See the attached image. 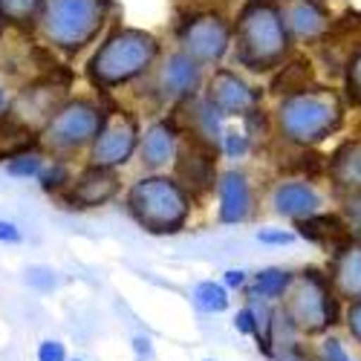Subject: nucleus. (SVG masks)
<instances>
[{
  "instance_id": "obj_11",
  "label": "nucleus",
  "mask_w": 361,
  "mask_h": 361,
  "mask_svg": "<svg viewBox=\"0 0 361 361\" xmlns=\"http://www.w3.org/2000/svg\"><path fill=\"white\" fill-rule=\"evenodd\" d=\"M329 286L338 295V300L347 304H358L361 300V237H350L341 243L333 255H329V269H326Z\"/></svg>"
},
{
  "instance_id": "obj_31",
  "label": "nucleus",
  "mask_w": 361,
  "mask_h": 361,
  "mask_svg": "<svg viewBox=\"0 0 361 361\" xmlns=\"http://www.w3.org/2000/svg\"><path fill=\"white\" fill-rule=\"evenodd\" d=\"M26 283L38 292H52L58 286V275L49 266H32V269H26Z\"/></svg>"
},
{
  "instance_id": "obj_38",
  "label": "nucleus",
  "mask_w": 361,
  "mask_h": 361,
  "mask_svg": "<svg viewBox=\"0 0 361 361\" xmlns=\"http://www.w3.org/2000/svg\"><path fill=\"white\" fill-rule=\"evenodd\" d=\"M130 350H133V358L136 361H150V358H154V338L139 333V336L130 338Z\"/></svg>"
},
{
  "instance_id": "obj_39",
  "label": "nucleus",
  "mask_w": 361,
  "mask_h": 361,
  "mask_svg": "<svg viewBox=\"0 0 361 361\" xmlns=\"http://www.w3.org/2000/svg\"><path fill=\"white\" fill-rule=\"evenodd\" d=\"M23 240L20 228L12 223V220H0V243H6V246H18Z\"/></svg>"
},
{
  "instance_id": "obj_3",
  "label": "nucleus",
  "mask_w": 361,
  "mask_h": 361,
  "mask_svg": "<svg viewBox=\"0 0 361 361\" xmlns=\"http://www.w3.org/2000/svg\"><path fill=\"white\" fill-rule=\"evenodd\" d=\"M157 52H159V47L154 41V35L142 32V29H118L93 55L90 75L102 87L125 84L154 64Z\"/></svg>"
},
{
  "instance_id": "obj_35",
  "label": "nucleus",
  "mask_w": 361,
  "mask_h": 361,
  "mask_svg": "<svg viewBox=\"0 0 361 361\" xmlns=\"http://www.w3.org/2000/svg\"><path fill=\"white\" fill-rule=\"evenodd\" d=\"M347 90H350V99L355 104H361V52L353 58L350 73H347Z\"/></svg>"
},
{
  "instance_id": "obj_29",
  "label": "nucleus",
  "mask_w": 361,
  "mask_h": 361,
  "mask_svg": "<svg viewBox=\"0 0 361 361\" xmlns=\"http://www.w3.org/2000/svg\"><path fill=\"white\" fill-rule=\"evenodd\" d=\"M231 326H234L237 336L255 338V333H257V312H255V307H252V304L240 307V310L234 312V318H231Z\"/></svg>"
},
{
  "instance_id": "obj_26",
  "label": "nucleus",
  "mask_w": 361,
  "mask_h": 361,
  "mask_svg": "<svg viewBox=\"0 0 361 361\" xmlns=\"http://www.w3.org/2000/svg\"><path fill=\"white\" fill-rule=\"evenodd\" d=\"M312 350H315V358H318V361H358V358H353V353L347 350L344 338L336 336V333L321 336L318 344H312Z\"/></svg>"
},
{
  "instance_id": "obj_4",
  "label": "nucleus",
  "mask_w": 361,
  "mask_h": 361,
  "mask_svg": "<svg viewBox=\"0 0 361 361\" xmlns=\"http://www.w3.org/2000/svg\"><path fill=\"white\" fill-rule=\"evenodd\" d=\"M289 49L283 15L266 4L249 6L237 23V58L252 70H272Z\"/></svg>"
},
{
  "instance_id": "obj_18",
  "label": "nucleus",
  "mask_w": 361,
  "mask_h": 361,
  "mask_svg": "<svg viewBox=\"0 0 361 361\" xmlns=\"http://www.w3.org/2000/svg\"><path fill=\"white\" fill-rule=\"evenodd\" d=\"M200 84V64L194 58H188L185 52H176L171 55L165 67H162V75H159V87L162 93L176 99V96H188L194 93V87Z\"/></svg>"
},
{
  "instance_id": "obj_1",
  "label": "nucleus",
  "mask_w": 361,
  "mask_h": 361,
  "mask_svg": "<svg viewBox=\"0 0 361 361\" xmlns=\"http://www.w3.org/2000/svg\"><path fill=\"white\" fill-rule=\"evenodd\" d=\"M344 321V304L318 269H300L278 307V344L292 338H321Z\"/></svg>"
},
{
  "instance_id": "obj_16",
  "label": "nucleus",
  "mask_w": 361,
  "mask_h": 361,
  "mask_svg": "<svg viewBox=\"0 0 361 361\" xmlns=\"http://www.w3.org/2000/svg\"><path fill=\"white\" fill-rule=\"evenodd\" d=\"M295 228H298L295 231L298 237L310 240V243H315L321 249H329V255H333L341 243H347V240L353 237L347 220H341L338 214H315L310 220L295 223Z\"/></svg>"
},
{
  "instance_id": "obj_33",
  "label": "nucleus",
  "mask_w": 361,
  "mask_h": 361,
  "mask_svg": "<svg viewBox=\"0 0 361 361\" xmlns=\"http://www.w3.org/2000/svg\"><path fill=\"white\" fill-rule=\"evenodd\" d=\"M295 231H289V228H260L257 231V240L263 246H289V243H295Z\"/></svg>"
},
{
  "instance_id": "obj_27",
  "label": "nucleus",
  "mask_w": 361,
  "mask_h": 361,
  "mask_svg": "<svg viewBox=\"0 0 361 361\" xmlns=\"http://www.w3.org/2000/svg\"><path fill=\"white\" fill-rule=\"evenodd\" d=\"M272 361H318L315 358V350L307 347L300 338H292V341H281Z\"/></svg>"
},
{
  "instance_id": "obj_10",
  "label": "nucleus",
  "mask_w": 361,
  "mask_h": 361,
  "mask_svg": "<svg viewBox=\"0 0 361 361\" xmlns=\"http://www.w3.org/2000/svg\"><path fill=\"white\" fill-rule=\"evenodd\" d=\"M214 154L217 147L202 139H194L179 150L176 159V183L183 185L188 197H202L214 188Z\"/></svg>"
},
{
  "instance_id": "obj_42",
  "label": "nucleus",
  "mask_w": 361,
  "mask_h": 361,
  "mask_svg": "<svg viewBox=\"0 0 361 361\" xmlns=\"http://www.w3.org/2000/svg\"><path fill=\"white\" fill-rule=\"evenodd\" d=\"M200 361H217V358H200Z\"/></svg>"
},
{
  "instance_id": "obj_5",
  "label": "nucleus",
  "mask_w": 361,
  "mask_h": 361,
  "mask_svg": "<svg viewBox=\"0 0 361 361\" xmlns=\"http://www.w3.org/2000/svg\"><path fill=\"white\" fill-rule=\"evenodd\" d=\"M278 122L286 139L298 145H312L341 125V102L329 90H307V93L289 96L281 104Z\"/></svg>"
},
{
  "instance_id": "obj_28",
  "label": "nucleus",
  "mask_w": 361,
  "mask_h": 361,
  "mask_svg": "<svg viewBox=\"0 0 361 361\" xmlns=\"http://www.w3.org/2000/svg\"><path fill=\"white\" fill-rule=\"evenodd\" d=\"M41 165H44V162H41V157L35 154V150H26V154L9 159L6 171H9L12 176H41Z\"/></svg>"
},
{
  "instance_id": "obj_2",
  "label": "nucleus",
  "mask_w": 361,
  "mask_h": 361,
  "mask_svg": "<svg viewBox=\"0 0 361 361\" xmlns=\"http://www.w3.org/2000/svg\"><path fill=\"white\" fill-rule=\"evenodd\" d=\"M128 212L150 234H176L191 217V197L176 179L145 176L128 191Z\"/></svg>"
},
{
  "instance_id": "obj_34",
  "label": "nucleus",
  "mask_w": 361,
  "mask_h": 361,
  "mask_svg": "<svg viewBox=\"0 0 361 361\" xmlns=\"http://www.w3.org/2000/svg\"><path fill=\"white\" fill-rule=\"evenodd\" d=\"M220 283L228 289V292H246L249 283H252V275L246 272V269H226Z\"/></svg>"
},
{
  "instance_id": "obj_20",
  "label": "nucleus",
  "mask_w": 361,
  "mask_h": 361,
  "mask_svg": "<svg viewBox=\"0 0 361 361\" xmlns=\"http://www.w3.org/2000/svg\"><path fill=\"white\" fill-rule=\"evenodd\" d=\"M176 154V128L168 122L150 125L142 139V162L147 168H162Z\"/></svg>"
},
{
  "instance_id": "obj_40",
  "label": "nucleus",
  "mask_w": 361,
  "mask_h": 361,
  "mask_svg": "<svg viewBox=\"0 0 361 361\" xmlns=\"http://www.w3.org/2000/svg\"><path fill=\"white\" fill-rule=\"evenodd\" d=\"M4 104H6V99H4V93H0V110H4Z\"/></svg>"
},
{
  "instance_id": "obj_13",
  "label": "nucleus",
  "mask_w": 361,
  "mask_h": 361,
  "mask_svg": "<svg viewBox=\"0 0 361 361\" xmlns=\"http://www.w3.org/2000/svg\"><path fill=\"white\" fill-rule=\"evenodd\" d=\"M118 188H122V183H118L116 171H110V168H87L75 179L67 202H70V208H99V205H107L118 194Z\"/></svg>"
},
{
  "instance_id": "obj_9",
  "label": "nucleus",
  "mask_w": 361,
  "mask_h": 361,
  "mask_svg": "<svg viewBox=\"0 0 361 361\" xmlns=\"http://www.w3.org/2000/svg\"><path fill=\"white\" fill-rule=\"evenodd\" d=\"M179 41H183V52L197 64H214L226 55L231 32L217 15H200L183 26Z\"/></svg>"
},
{
  "instance_id": "obj_24",
  "label": "nucleus",
  "mask_w": 361,
  "mask_h": 361,
  "mask_svg": "<svg viewBox=\"0 0 361 361\" xmlns=\"http://www.w3.org/2000/svg\"><path fill=\"white\" fill-rule=\"evenodd\" d=\"M310 81H312L310 64L307 61H295V64L283 67V73L275 81V90H281V93H289V96H298V93H307V84Z\"/></svg>"
},
{
  "instance_id": "obj_41",
  "label": "nucleus",
  "mask_w": 361,
  "mask_h": 361,
  "mask_svg": "<svg viewBox=\"0 0 361 361\" xmlns=\"http://www.w3.org/2000/svg\"><path fill=\"white\" fill-rule=\"evenodd\" d=\"M70 361H87V358H78V355H70Z\"/></svg>"
},
{
  "instance_id": "obj_15",
  "label": "nucleus",
  "mask_w": 361,
  "mask_h": 361,
  "mask_svg": "<svg viewBox=\"0 0 361 361\" xmlns=\"http://www.w3.org/2000/svg\"><path fill=\"white\" fill-rule=\"evenodd\" d=\"M272 205L275 212L292 223H300V220H310L315 214H321V197L312 185L307 183H283L275 188L272 194Z\"/></svg>"
},
{
  "instance_id": "obj_25",
  "label": "nucleus",
  "mask_w": 361,
  "mask_h": 361,
  "mask_svg": "<svg viewBox=\"0 0 361 361\" xmlns=\"http://www.w3.org/2000/svg\"><path fill=\"white\" fill-rule=\"evenodd\" d=\"M38 12H44L41 0H0V15L9 23H32Z\"/></svg>"
},
{
  "instance_id": "obj_12",
  "label": "nucleus",
  "mask_w": 361,
  "mask_h": 361,
  "mask_svg": "<svg viewBox=\"0 0 361 361\" xmlns=\"http://www.w3.org/2000/svg\"><path fill=\"white\" fill-rule=\"evenodd\" d=\"M208 102H212L223 116H252L257 107V93L228 70L214 73L208 84Z\"/></svg>"
},
{
  "instance_id": "obj_36",
  "label": "nucleus",
  "mask_w": 361,
  "mask_h": 361,
  "mask_svg": "<svg viewBox=\"0 0 361 361\" xmlns=\"http://www.w3.org/2000/svg\"><path fill=\"white\" fill-rule=\"evenodd\" d=\"M223 147H226V154H228V157H243L246 150H249V136H246V133H234V130H228V133L223 136Z\"/></svg>"
},
{
  "instance_id": "obj_17",
  "label": "nucleus",
  "mask_w": 361,
  "mask_h": 361,
  "mask_svg": "<svg viewBox=\"0 0 361 361\" xmlns=\"http://www.w3.org/2000/svg\"><path fill=\"white\" fill-rule=\"evenodd\" d=\"M283 23L286 32H292L300 41H315L329 29V18L315 0H292L283 12Z\"/></svg>"
},
{
  "instance_id": "obj_8",
  "label": "nucleus",
  "mask_w": 361,
  "mask_h": 361,
  "mask_svg": "<svg viewBox=\"0 0 361 361\" xmlns=\"http://www.w3.org/2000/svg\"><path fill=\"white\" fill-rule=\"evenodd\" d=\"M136 118L125 110H110L102 122V130L93 142V168H118L125 165L136 147Z\"/></svg>"
},
{
  "instance_id": "obj_32",
  "label": "nucleus",
  "mask_w": 361,
  "mask_h": 361,
  "mask_svg": "<svg viewBox=\"0 0 361 361\" xmlns=\"http://www.w3.org/2000/svg\"><path fill=\"white\" fill-rule=\"evenodd\" d=\"M341 326L347 329V336L353 338V344L361 347V300H358V304H347V307H344V321H341Z\"/></svg>"
},
{
  "instance_id": "obj_14",
  "label": "nucleus",
  "mask_w": 361,
  "mask_h": 361,
  "mask_svg": "<svg viewBox=\"0 0 361 361\" xmlns=\"http://www.w3.org/2000/svg\"><path fill=\"white\" fill-rule=\"evenodd\" d=\"M217 194H220V208H217V217L226 226H237V223H246L252 214V188H249V179L240 173V171H226L217 183Z\"/></svg>"
},
{
  "instance_id": "obj_43",
  "label": "nucleus",
  "mask_w": 361,
  "mask_h": 361,
  "mask_svg": "<svg viewBox=\"0 0 361 361\" xmlns=\"http://www.w3.org/2000/svg\"><path fill=\"white\" fill-rule=\"evenodd\" d=\"M0 18H4V15H0Z\"/></svg>"
},
{
  "instance_id": "obj_22",
  "label": "nucleus",
  "mask_w": 361,
  "mask_h": 361,
  "mask_svg": "<svg viewBox=\"0 0 361 361\" xmlns=\"http://www.w3.org/2000/svg\"><path fill=\"white\" fill-rule=\"evenodd\" d=\"M191 300L205 315H223L231 310V292L220 281H200L191 289Z\"/></svg>"
},
{
  "instance_id": "obj_23",
  "label": "nucleus",
  "mask_w": 361,
  "mask_h": 361,
  "mask_svg": "<svg viewBox=\"0 0 361 361\" xmlns=\"http://www.w3.org/2000/svg\"><path fill=\"white\" fill-rule=\"evenodd\" d=\"M32 142H35L32 130L15 122L12 116H0V159H15L26 154Z\"/></svg>"
},
{
  "instance_id": "obj_21",
  "label": "nucleus",
  "mask_w": 361,
  "mask_h": 361,
  "mask_svg": "<svg viewBox=\"0 0 361 361\" xmlns=\"http://www.w3.org/2000/svg\"><path fill=\"white\" fill-rule=\"evenodd\" d=\"M333 183L350 194H361V139L347 142L329 162Z\"/></svg>"
},
{
  "instance_id": "obj_30",
  "label": "nucleus",
  "mask_w": 361,
  "mask_h": 361,
  "mask_svg": "<svg viewBox=\"0 0 361 361\" xmlns=\"http://www.w3.org/2000/svg\"><path fill=\"white\" fill-rule=\"evenodd\" d=\"M35 361H70L67 344L61 338H44V341H38Z\"/></svg>"
},
{
  "instance_id": "obj_37",
  "label": "nucleus",
  "mask_w": 361,
  "mask_h": 361,
  "mask_svg": "<svg viewBox=\"0 0 361 361\" xmlns=\"http://www.w3.org/2000/svg\"><path fill=\"white\" fill-rule=\"evenodd\" d=\"M64 183H67L64 165H52L49 171H41V185H44V191H58Z\"/></svg>"
},
{
  "instance_id": "obj_7",
  "label": "nucleus",
  "mask_w": 361,
  "mask_h": 361,
  "mask_svg": "<svg viewBox=\"0 0 361 361\" xmlns=\"http://www.w3.org/2000/svg\"><path fill=\"white\" fill-rule=\"evenodd\" d=\"M104 122V113L90 102H70L55 113L47 125V145L58 150H73L87 142H96Z\"/></svg>"
},
{
  "instance_id": "obj_6",
  "label": "nucleus",
  "mask_w": 361,
  "mask_h": 361,
  "mask_svg": "<svg viewBox=\"0 0 361 361\" xmlns=\"http://www.w3.org/2000/svg\"><path fill=\"white\" fill-rule=\"evenodd\" d=\"M107 0H47L41 12L44 35L61 49H81L104 23Z\"/></svg>"
},
{
  "instance_id": "obj_19",
  "label": "nucleus",
  "mask_w": 361,
  "mask_h": 361,
  "mask_svg": "<svg viewBox=\"0 0 361 361\" xmlns=\"http://www.w3.org/2000/svg\"><path fill=\"white\" fill-rule=\"evenodd\" d=\"M292 281H295V272H289V269L266 266V269H260V272L252 275V283H249L246 295H249V300H263V304L275 307L286 298Z\"/></svg>"
}]
</instances>
